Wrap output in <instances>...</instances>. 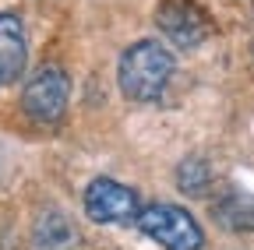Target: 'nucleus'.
Instances as JSON below:
<instances>
[{
  "instance_id": "f257e3e1",
  "label": "nucleus",
  "mask_w": 254,
  "mask_h": 250,
  "mask_svg": "<svg viewBox=\"0 0 254 250\" xmlns=\"http://www.w3.org/2000/svg\"><path fill=\"white\" fill-rule=\"evenodd\" d=\"M177 71L173 53L159 39H138L134 46H127L117 67L120 92L131 102H155L166 92L170 78Z\"/></svg>"
},
{
  "instance_id": "20e7f679",
  "label": "nucleus",
  "mask_w": 254,
  "mask_h": 250,
  "mask_svg": "<svg viewBox=\"0 0 254 250\" xmlns=\"http://www.w3.org/2000/svg\"><path fill=\"white\" fill-rule=\"evenodd\" d=\"M81 204H85V215L99 226H127V222H134L138 211H141L138 194L127 183L110 180V176H95L85 187Z\"/></svg>"
},
{
  "instance_id": "423d86ee",
  "label": "nucleus",
  "mask_w": 254,
  "mask_h": 250,
  "mask_svg": "<svg viewBox=\"0 0 254 250\" xmlns=\"http://www.w3.org/2000/svg\"><path fill=\"white\" fill-rule=\"evenodd\" d=\"M78 243H81V233L67 211L60 208L39 211L36 226H32V250H78Z\"/></svg>"
},
{
  "instance_id": "0eeeda50",
  "label": "nucleus",
  "mask_w": 254,
  "mask_h": 250,
  "mask_svg": "<svg viewBox=\"0 0 254 250\" xmlns=\"http://www.w3.org/2000/svg\"><path fill=\"white\" fill-rule=\"evenodd\" d=\"M28 46L18 14H0V85H14L25 74Z\"/></svg>"
},
{
  "instance_id": "1a4fd4ad",
  "label": "nucleus",
  "mask_w": 254,
  "mask_h": 250,
  "mask_svg": "<svg viewBox=\"0 0 254 250\" xmlns=\"http://www.w3.org/2000/svg\"><path fill=\"white\" fill-rule=\"evenodd\" d=\"M177 183L184 194H205L208 183H212V169L205 159H198V155H190V159H184L177 166Z\"/></svg>"
},
{
  "instance_id": "6e6552de",
  "label": "nucleus",
  "mask_w": 254,
  "mask_h": 250,
  "mask_svg": "<svg viewBox=\"0 0 254 250\" xmlns=\"http://www.w3.org/2000/svg\"><path fill=\"white\" fill-rule=\"evenodd\" d=\"M212 215L219 226H226L233 233H254V194H244V191L222 194L215 201Z\"/></svg>"
},
{
  "instance_id": "39448f33",
  "label": "nucleus",
  "mask_w": 254,
  "mask_h": 250,
  "mask_svg": "<svg viewBox=\"0 0 254 250\" xmlns=\"http://www.w3.org/2000/svg\"><path fill=\"white\" fill-rule=\"evenodd\" d=\"M159 28H163V36L180 50L201 46L212 32L208 18L190 4V0H170V4H163V11H159Z\"/></svg>"
},
{
  "instance_id": "f03ea898",
  "label": "nucleus",
  "mask_w": 254,
  "mask_h": 250,
  "mask_svg": "<svg viewBox=\"0 0 254 250\" xmlns=\"http://www.w3.org/2000/svg\"><path fill=\"white\" fill-rule=\"evenodd\" d=\"M134 226L148 240H155L163 250H201L205 247V233L198 226V218L187 208H180V204L155 201V204L138 211Z\"/></svg>"
},
{
  "instance_id": "7ed1b4c3",
  "label": "nucleus",
  "mask_w": 254,
  "mask_h": 250,
  "mask_svg": "<svg viewBox=\"0 0 254 250\" xmlns=\"http://www.w3.org/2000/svg\"><path fill=\"white\" fill-rule=\"evenodd\" d=\"M71 102V78L60 67H39L21 88V109L36 123H60Z\"/></svg>"
}]
</instances>
